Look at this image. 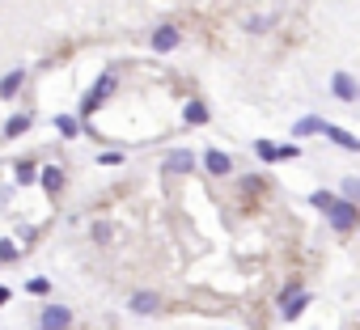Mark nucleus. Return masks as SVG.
<instances>
[{
    "label": "nucleus",
    "instance_id": "nucleus-19",
    "mask_svg": "<svg viewBox=\"0 0 360 330\" xmlns=\"http://www.w3.org/2000/svg\"><path fill=\"white\" fill-rule=\"evenodd\" d=\"M26 288H30V292H38V297H42V292H51V280H30V284H26Z\"/></svg>",
    "mask_w": 360,
    "mask_h": 330
},
{
    "label": "nucleus",
    "instance_id": "nucleus-12",
    "mask_svg": "<svg viewBox=\"0 0 360 330\" xmlns=\"http://www.w3.org/2000/svg\"><path fill=\"white\" fill-rule=\"evenodd\" d=\"M187 123H208V106H203V102H187Z\"/></svg>",
    "mask_w": 360,
    "mask_h": 330
},
{
    "label": "nucleus",
    "instance_id": "nucleus-7",
    "mask_svg": "<svg viewBox=\"0 0 360 330\" xmlns=\"http://www.w3.org/2000/svg\"><path fill=\"white\" fill-rule=\"evenodd\" d=\"M322 132H327V136H331V140H335L343 152H356V148H360V144H356V136H352V132H343V127H331V123H327Z\"/></svg>",
    "mask_w": 360,
    "mask_h": 330
},
{
    "label": "nucleus",
    "instance_id": "nucleus-14",
    "mask_svg": "<svg viewBox=\"0 0 360 330\" xmlns=\"http://www.w3.org/2000/svg\"><path fill=\"white\" fill-rule=\"evenodd\" d=\"M26 127H30V115H13V119L5 123V136H22Z\"/></svg>",
    "mask_w": 360,
    "mask_h": 330
},
{
    "label": "nucleus",
    "instance_id": "nucleus-1",
    "mask_svg": "<svg viewBox=\"0 0 360 330\" xmlns=\"http://www.w3.org/2000/svg\"><path fill=\"white\" fill-rule=\"evenodd\" d=\"M115 85H119V81H115V72H107V77H102V81H97V89L85 97V115H93V110H97L102 102H107V97L115 93Z\"/></svg>",
    "mask_w": 360,
    "mask_h": 330
},
{
    "label": "nucleus",
    "instance_id": "nucleus-18",
    "mask_svg": "<svg viewBox=\"0 0 360 330\" xmlns=\"http://www.w3.org/2000/svg\"><path fill=\"white\" fill-rule=\"evenodd\" d=\"M356 191H360V182H356V178H347V182H343V203H352V199H356Z\"/></svg>",
    "mask_w": 360,
    "mask_h": 330
},
{
    "label": "nucleus",
    "instance_id": "nucleus-8",
    "mask_svg": "<svg viewBox=\"0 0 360 330\" xmlns=\"http://www.w3.org/2000/svg\"><path fill=\"white\" fill-rule=\"evenodd\" d=\"M208 170H212L217 178H225V174L233 170V161H229V157H225L221 148H212V152H208Z\"/></svg>",
    "mask_w": 360,
    "mask_h": 330
},
{
    "label": "nucleus",
    "instance_id": "nucleus-15",
    "mask_svg": "<svg viewBox=\"0 0 360 330\" xmlns=\"http://www.w3.org/2000/svg\"><path fill=\"white\" fill-rule=\"evenodd\" d=\"M310 203H314V207H322V212H331V207H335L339 199H335L331 191H314V195H310Z\"/></svg>",
    "mask_w": 360,
    "mask_h": 330
},
{
    "label": "nucleus",
    "instance_id": "nucleus-3",
    "mask_svg": "<svg viewBox=\"0 0 360 330\" xmlns=\"http://www.w3.org/2000/svg\"><path fill=\"white\" fill-rule=\"evenodd\" d=\"M327 216L335 220V229H339V233H352V229H356V203H343V199H339Z\"/></svg>",
    "mask_w": 360,
    "mask_h": 330
},
{
    "label": "nucleus",
    "instance_id": "nucleus-10",
    "mask_svg": "<svg viewBox=\"0 0 360 330\" xmlns=\"http://www.w3.org/2000/svg\"><path fill=\"white\" fill-rule=\"evenodd\" d=\"M335 93H339L343 102H352V97H356V81H352L347 72H339V77H335Z\"/></svg>",
    "mask_w": 360,
    "mask_h": 330
},
{
    "label": "nucleus",
    "instance_id": "nucleus-6",
    "mask_svg": "<svg viewBox=\"0 0 360 330\" xmlns=\"http://www.w3.org/2000/svg\"><path fill=\"white\" fill-rule=\"evenodd\" d=\"M178 47V30L174 26H162L157 34H152V51H174Z\"/></svg>",
    "mask_w": 360,
    "mask_h": 330
},
{
    "label": "nucleus",
    "instance_id": "nucleus-2",
    "mask_svg": "<svg viewBox=\"0 0 360 330\" xmlns=\"http://www.w3.org/2000/svg\"><path fill=\"white\" fill-rule=\"evenodd\" d=\"M68 326H72V313H68L64 305H51V309H42L38 330H68Z\"/></svg>",
    "mask_w": 360,
    "mask_h": 330
},
{
    "label": "nucleus",
    "instance_id": "nucleus-9",
    "mask_svg": "<svg viewBox=\"0 0 360 330\" xmlns=\"http://www.w3.org/2000/svg\"><path fill=\"white\" fill-rule=\"evenodd\" d=\"M42 187H47L51 195L64 187V170H60V165H47V170H42Z\"/></svg>",
    "mask_w": 360,
    "mask_h": 330
},
{
    "label": "nucleus",
    "instance_id": "nucleus-17",
    "mask_svg": "<svg viewBox=\"0 0 360 330\" xmlns=\"http://www.w3.org/2000/svg\"><path fill=\"white\" fill-rule=\"evenodd\" d=\"M280 157H301V144H280V148H276V161H280Z\"/></svg>",
    "mask_w": 360,
    "mask_h": 330
},
{
    "label": "nucleus",
    "instance_id": "nucleus-5",
    "mask_svg": "<svg viewBox=\"0 0 360 330\" xmlns=\"http://www.w3.org/2000/svg\"><path fill=\"white\" fill-rule=\"evenodd\" d=\"M195 170V157L191 152H170L166 157V174H191Z\"/></svg>",
    "mask_w": 360,
    "mask_h": 330
},
{
    "label": "nucleus",
    "instance_id": "nucleus-21",
    "mask_svg": "<svg viewBox=\"0 0 360 330\" xmlns=\"http://www.w3.org/2000/svg\"><path fill=\"white\" fill-rule=\"evenodd\" d=\"M17 178L22 182H34V165H17Z\"/></svg>",
    "mask_w": 360,
    "mask_h": 330
},
{
    "label": "nucleus",
    "instance_id": "nucleus-13",
    "mask_svg": "<svg viewBox=\"0 0 360 330\" xmlns=\"http://www.w3.org/2000/svg\"><path fill=\"white\" fill-rule=\"evenodd\" d=\"M322 127H327V123H322V119H314V115H310V119H301V123H297V127H292V132H297V136H314V132H322Z\"/></svg>",
    "mask_w": 360,
    "mask_h": 330
},
{
    "label": "nucleus",
    "instance_id": "nucleus-20",
    "mask_svg": "<svg viewBox=\"0 0 360 330\" xmlns=\"http://www.w3.org/2000/svg\"><path fill=\"white\" fill-rule=\"evenodd\" d=\"M56 127H60L64 136H77V123H72V119H56Z\"/></svg>",
    "mask_w": 360,
    "mask_h": 330
},
{
    "label": "nucleus",
    "instance_id": "nucleus-4",
    "mask_svg": "<svg viewBox=\"0 0 360 330\" xmlns=\"http://www.w3.org/2000/svg\"><path fill=\"white\" fill-rule=\"evenodd\" d=\"M157 309H162V297H157V292H136V297H132V313H140V317L157 313Z\"/></svg>",
    "mask_w": 360,
    "mask_h": 330
},
{
    "label": "nucleus",
    "instance_id": "nucleus-11",
    "mask_svg": "<svg viewBox=\"0 0 360 330\" xmlns=\"http://www.w3.org/2000/svg\"><path fill=\"white\" fill-rule=\"evenodd\" d=\"M22 81H26V72H9L5 81H0V97H13L22 89Z\"/></svg>",
    "mask_w": 360,
    "mask_h": 330
},
{
    "label": "nucleus",
    "instance_id": "nucleus-16",
    "mask_svg": "<svg viewBox=\"0 0 360 330\" xmlns=\"http://www.w3.org/2000/svg\"><path fill=\"white\" fill-rule=\"evenodd\" d=\"M254 148H259V157H263V161H276V144H272V140H259Z\"/></svg>",
    "mask_w": 360,
    "mask_h": 330
},
{
    "label": "nucleus",
    "instance_id": "nucleus-22",
    "mask_svg": "<svg viewBox=\"0 0 360 330\" xmlns=\"http://www.w3.org/2000/svg\"><path fill=\"white\" fill-rule=\"evenodd\" d=\"M5 301H9V288H0V305H5Z\"/></svg>",
    "mask_w": 360,
    "mask_h": 330
}]
</instances>
